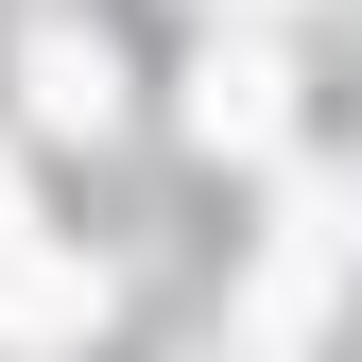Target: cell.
Wrapping results in <instances>:
<instances>
[{
  "instance_id": "6da1fadb",
  "label": "cell",
  "mask_w": 362,
  "mask_h": 362,
  "mask_svg": "<svg viewBox=\"0 0 362 362\" xmlns=\"http://www.w3.org/2000/svg\"><path fill=\"white\" fill-rule=\"evenodd\" d=\"M190 139H207V156H276V139H293V69L259 52V35H207V69H190Z\"/></svg>"
},
{
  "instance_id": "7a4b0ae2",
  "label": "cell",
  "mask_w": 362,
  "mask_h": 362,
  "mask_svg": "<svg viewBox=\"0 0 362 362\" xmlns=\"http://www.w3.org/2000/svg\"><path fill=\"white\" fill-rule=\"evenodd\" d=\"M362 242L345 224V190H293V224H276V259H259V310H242V345H310V310H328V259Z\"/></svg>"
},
{
  "instance_id": "3957f363",
  "label": "cell",
  "mask_w": 362,
  "mask_h": 362,
  "mask_svg": "<svg viewBox=\"0 0 362 362\" xmlns=\"http://www.w3.org/2000/svg\"><path fill=\"white\" fill-rule=\"evenodd\" d=\"M86 328H104V259H69V242L0 259V345H86Z\"/></svg>"
},
{
  "instance_id": "277c9868",
  "label": "cell",
  "mask_w": 362,
  "mask_h": 362,
  "mask_svg": "<svg viewBox=\"0 0 362 362\" xmlns=\"http://www.w3.org/2000/svg\"><path fill=\"white\" fill-rule=\"evenodd\" d=\"M35 121H86V139L121 121V69H104V35H35Z\"/></svg>"
},
{
  "instance_id": "5b68a950",
  "label": "cell",
  "mask_w": 362,
  "mask_h": 362,
  "mask_svg": "<svg viewBox=\"0 0 362 362\" xmlns=\"http://www.w3.org/2000/svg\"><path fill=\"white\" fill-rule=\"evenodd\" d=\"M0 259H35V207H18V156H0Z\"/></svg>"
},
{
  "instance_id": "8992f818",
  "label": "cell",
  "mask_w": 362,
  "mask_h": 362,
  "mask_svg": "<svg viewBox=\"0 0 362 362\" xmlns=\"http://www.w3.org/2000/svg\"><path fill=\"white\" fill-rule=\"evenodd\" d=\"M207 18H224V0H207ZM242 18H276V0H242Z\"/></svg>"
}]
</instances>
